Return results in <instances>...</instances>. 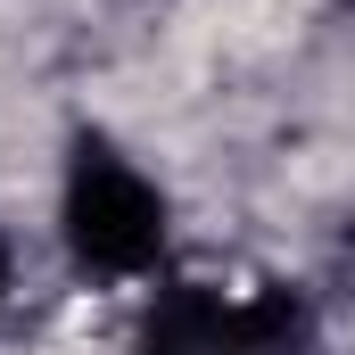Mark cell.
<instances>
[{
  "label": "cell",
  "mask_w": 355,
  "mask_h": 355,
  "mask_svg": "<svg viewBox=\"0 0 355 355\" xmlns=\"http://www.w3.org/2000/svg\"><path fill=\"white\" fill-rule=\"evenodd\" d=\"M141 355H248L240 331H232V306L207 297V289H174L157 314H149V339Z\"/></svg>",
  "instance_id": "obj_2"
},
{
  "label": "cell",
  "mask_w": 355,
  "mask_h": 355,
  "mask_svg": "<svg viewBox=\"0 0 355 355\" xmlns=\"http://www.w3.org/2000/svg\"><path fill=\"white\" fill-rule=\"evenodd\" d=\"M67 248L91 272H149L166 248V198L157 182L132 174L116 149L83 141L67 166Z\"/></svg>",
  "instance_id": "obj_1"
},
{
  "label": "cell",
  "mask_w": 355,
  "mask_h": 355,
  "mask_svg": "<svg viewBox=\"0 0 355 355\" xmlns=\"http://www.w3.org/2000/svg\"><path fill=\"white\" fill-rule=\"evenodd\" d=\"M0 289H8V240H0Z\"/></svg>",
  "instance_id": "obj_3"
}]
</instances>
